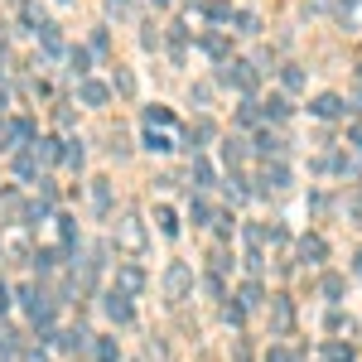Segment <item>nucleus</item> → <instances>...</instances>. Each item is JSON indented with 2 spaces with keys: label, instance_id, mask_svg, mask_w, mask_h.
Here are the masks:
<instances>
[{
  "label": "nucleus",
  "instance_id": "obj_1",
  "mask_svg": "<svg viewBox=\"0 0 362 362\" xmlns=\"http://www.w3.org/2000/svg\"><path fill=\"white\" fill-rule=\"evenodd\" d=\"M19 304H24V314H29V324H34V329H49V324H54L58 299H54L44 285H34V280H29V285H19Z\"/></svg>",
  "mask_w": 362,
  "mask_h": 362
},
{
  "label": "nucleus",
  "instance_id": "obj_2",
  "mask_svg": "<svg viewBox=\"0 0 362 362\" xmlns=\"http://www.w3.org/2000/svg\"><path fill=\"white\" fill-rule=\"evenodd\" d=\"M217 78H222L227 88H237V92H242V97H252V92H256V83H261V73H256V68H252L247 58H227Z\"/></svg>",
  "mask_w": 362,
  "mask_h": 362
},
{
  "label": "nucleus",
  "instance_id": "obj_3",
  "mask_svg": "<svg viewBox=\"0 0 362 362\" xmlns=\"http://www.w3.org/2000/svg\"><path fill=\"white\" fill-rule=\"evenodd\" d=\"M145 242H150V237H145V222H140L135 213H126V217H116V247H121V252H131V256H140V252H145Z\"/></svg>",
  "mask_w": 362,
  "mask_h": 362
},
{
  "label": "nucleus",
  "instance_id": "obj_4",
  "mask_svg": "<svg viewBox=\"0 0 362 362\" xmlns=\"http://www.w3.org/2000/svg\"><path fill=\"white\" fill-rule=\"evenodd\" d=\"M188 285H193V271H188V261H170V271H165V295L179 304L183 295H188Z\"/></svg>",
  "mask_w": 362,
  "mask_h": 362
},
{
  "label": "nucleus",
  "instance_id": "obj_5",
  "mask_svg": "<svg viewBox=\"0 0 362 362\" xmlns=\"http://www.w3.org/2000/svg\"><path fill=\"white\" fill-rule=\"evenodd\" d=\"M116 290H121L126 299H135V295L145 290V271H140L135 261H121V266H116Z\"/></svg>",
  "mask_w": 362,
  "mask_h": 362
},
{
  "label": "nucleus",
  "instance_id": "obj_6",
  "mask_svg": "<svg viewBox=\"0 0 362 362\" xmlns=\"http://www.w3.org/2000/svg\"><path fill=\"white\" fill-rule=\"evenodd\" d=\"M290 329H295V304H290L285 295H271V334L285 338Z\"/></svg>",
  "mask_w": 362,
  "mask_h": 362
},
{
  "label": "nucleus",
  "instance_id": "obj_7",
  "mask_svg": "<svg viewBox=\"0 0 362 362\" xmlns=\"http://www.w3.org/2000/svg\"><path fill=\"white\" fill-rule=\"evenodd\" d=\"M101 314H106L111 324H131V319H135V309H131V299H126L121 290H111V295H101Z\"/></svg>",
  "mask_w": 362,
  "mask_h": 362
},
{
  "label": "nucleus",
  "instance_id": "obj_8",
  "mask_svg": "<svg viewBox=\"0 0 362 362\" xmlns=\"http://www.w3.org/2000/svg\"><path fill=\"white\" fill-rule=\"evenodd\" d=\"M29 155L39 160V170H44V165H58V160H63V140H54V135H39V140L29 145Z\"/></svg>",
  "mask_w": 362,
  "mask_h": 362
},
{
  "label": "nucleus",
  "instance_id": "obj_9",
  "mask_svg": "<svg viewBox=\"0 0 362 362\" xmlns=\"http://www.w3.org/2000/svg\"><path fill=\"white\" fill-rule=\"evenodd\" d=\"M295 252H299V261H304V266H319V261L329 256V242H324V237H314V232H304Z\"/></svg>",
  "mask_w": 362,
  "mask_h": 362
},
{
  "label": "nucleus",
  "instance_id": "obj_10",
  "mask_svg": "<svg viewBox=\"0 0 362 362\" xmlns=\"http://www.w3.org/2000/svg\"><path fill=\"white\" fill-rule=\"evenodd\" d=\"M78 101H83V106H106V101H111V88L97 83V78H83V83H78Z\"/></svg>",
  "mask_w": 362,
  "mask_h": 362
},
{
  "label": "nucleus",
  "instance_id": "obj_11",
  "mask_svg": "<svg viewBox=\"0 0 362 362\" xmlns=\"http://www.w3.org/2000/svg\"><path fill=\"white\" fill-rule=\"evenodd\" d=\"M213 135H217V131H213V121H208V116L188 121V131H183V140H188V150H193V155H198V150H203V145H208Z\"/></svg>",
  "mask_w": 362,
  "mask_h": 362
},
{
  "label": "nucleus",
  "instance_id": "obj_12",
  "mask_svg": "<svg viewBox=\"0 0 362 362\" xmlns=\"http://www.w3.org/2000/svg\"><path fill=\"white\" fill-rule=\"evenodd\" d=\"M5 126H10V150H15V145H34V140H39V131H34V121H29V116H15V121H5Z\"/></svg>",
  "mask_w": 362,
  "mask_h": 362
},
{
  "label": "nucleus",
  "instance_id": "obj_13",
  "mask_svg": "<svg viewBox=\"0 0 362 362\" xmlns=\"http://www.w3.org/2000/svg\"><path fill=\"white\" fill-rule=\"evenodd\" d=\"M348 106H343V97L338 92H324V97H314V116H324V121H338Z\"/></svg>",
  "mask_w": 362,
  "mask_h": 362
},
{
  "label": "nucleus",
  "instance_id": "obj_14",
  "mask_svg": "<svg viewBox=\"0 0 362 362\" xmlns=\"http://www.w3.org/2000/svg\"><path fill=\"white\" fill-rule=\"evenodd\" d=\"M34 34H39L44 54H68V49H63V29H58V24H49V19H44V24H39Z\"/></svg>",
  "mask_w": 362,
  "mask_h": 362
},
{
  "label": "nucleus",
  "instance_id": "obj_15",
  "mask_svg": "<svg viewBox=\"0 0 362 362\" xmlns=\"http://www.w3.org/2000/svg\"><path fill=\"white\" fill-rule=\"evenodd\" d=\"M290 183V170H285V160H266V170H261V188H285Z\"/></svg>",
  "mask_w": 362,
  "mask_h": 362
},
{
  "label": "nucleus",
  "instance_id": "obj_16",
  "mask_svg": "<svg viewBox=\"0 0 362 362\" xmlns=\"http://www.w3.org/2000/svg\"><path fill=\"white\" fill-rule=\"evenodd\" d=\"M145 150L165 155V150H174V135H170V131H160V126H145Z\"/></svg>",
  "mask_w": 362,
  "mask_h": 362
},
{
  "label": "nucleus",
  "instance_id": "obj_17",
  "mask_svg": "<svg viewBox=\"0 0 362 362\" xmlns=\"http://www.w3.org/2000/svg\"><path fill=\"white\" fill-rule=\"evenodd\" d=\"M237 304H242V309H261V304H266V290H261L256 280H247V285L237 290Z\"/></svg>",
  "mask_w": 362,
  "mask_h": 362
},
{
  "label": "nucleus",
  "instance_id": "obj_18",
  "mask_svg": "<svg viewBox=\"0 0 362 362\" xmlns=\"http://www.w3.org/2000/svg\"><path fill=\"white\" fill-rule=\"evenodd\" d=\"M92 208L106 217L111 213V179H92Z\"/></svg>",
  "mask_w": 362,
  "mask_h": 362
},
{
  "label": "nucleus",
  "instance_id": "obj_19",
  "mask_svg": "<svg viewBox=\"0 0 362 362\" xmlns=\"http://www.w3.org/2000/svg\"><path fill=\"white\" fill-rule=\"evenodd\" d=\"M188 183H193V188H208V183H213V165H208L203 155H193V165H188Z\"/></svg>",
  "mask_w": 362,
  "mask_h": 362
},
{
  "label": "nucleus",
  "instance_id": "obj_20",
  "mask_svg": "<svg viewBox=\"0 0 362 362\" xmlns=\"http://www.w3.org/2000/svg\"><path fill=\"white\" fill-rule=\"evenodd\" d=\"M83 343H88V334H83V329H68V334H54V348H58V353H78Z\"/></svg>",
  "mask_w": 362,
  "mask_h": 362
},
{
  "label": "nucleus",
  "instance_id": "obj_21",
  "mask_svg": "<svg viewBox=\"0 0 362 362\" xmlns=\"http://www.w3.org/2000/svg\"><path fill=\"white\" fill-rule=\"evenodd\" d=\"M203 15H208L213 24H232V15H237V10H232L227 0H203Z\"/></svg>",
  "mask_w": 362,
  "mask_h": 362
},
{
  "label": "nucleus",
  "instance_id": "obj_22",
  "mask_svg": "<svg viewBox=\"0 0 362 362\" xmlns=\"http://www.w3.org/2000/svg\"><path fill=\"white\" fill-rule=\"evenodd\" d=\"M222 160H227V170H242V160H247V140L232 135V140L222 145Z\"/></svg>",
  "mask_w": 362,
  "mask_h": 362
},
{
  "label": "nucleus",
  "instance_id": "obj_23",
  "mask_svg": "<svg viewBox=\"0 0 362 362\" xmlns=\"http://www.w3.org/2000/svg\"><path fill=\"white\" fill-rule=\"evenodd\" d=\"M280 83H285V92H304V68L299 63H285L280 68Z\"/></svg>",
  "mask_w": 362,
  "mask_h": 362
},
{
  "label": "nucleus",
  "instance_id": "obj_24",
  "mask_svg": "<svg viewBox=\"0 0 362 362\" xmlns=\"http://www.w3.org/2000/svg\"><path fill=\"white\" fill-rule=\"evenodd\" d=\"M83 160H88L83 140H63V165H68V170H83Z\"/></svg>",
  "mask_w": 362,
  "mask_h": 362
},
{
  "label": "nucleus",
  "instance_id": "obj_25",
  "mask_svg": "<svg viewBox=\"0 0 362 362\" xmlns=\"http://www.w3.org/2000/svg\"><path fill=\"white\" fill-rule=\"evenodd\" d=\"M155 222H160V232H165V237H179V217H174V208H165V203H160V208H155Z\"/></svg>",
  "mask_w": 362,
  "mask_h": 362
},
{
  "label": "nucleus",
  "instance_id": "obj_26",
  "mask_svg": "<svg viewBox=\"0 0 362 362\" xmlns=\"http://www.w3.org/2000/svg\"><path fill=\"white\" fill-rule=\"evenodd\" d=\"M88 63H92L88 49H68V68H73V78H78V83L88 78Z\"/></svg>",
  "mask_w": 362,
  "mask_h": 362
},
{
  "label": "nucleus",
  "instance_id": "obj_27",
  "mask_svg": "<svg viewBox=\"0 0 362 362\" xmlns=\"http://www.w3.org/2000/svg\"><path fill=\"white\" fill-rule=\"evenodd\" d=\"M232 24H237V34H261V19H256L252 10H237V15H232Z\"/></svg>",
  "mask_w": 362,
  "mask_h": 362
},
{
  "label": "nucleus",
  "instance_id": "obj_28",
  "mask_svg": "<svg viewBox=\"0 0 362 362\" xmlns=\"http://www.w3.org/2000/svg\"><path fill=\"white\" fill-rule=\"evenodd\" d=\"M145 126H160V131H170V126H174V111H170V106H150V111H145Z\"/></svg>",
  "mask_w": 362,
  "mask_h": 362
},
{
  "label": "nucleus",
  "instance_id": "obj_29",
  "mask_svg": "<svg viewBox=\"0 0 362 362\" xmlns=\"http://www.w3.org/2000/svg\"><path fill=\"white\" fill-rule=\"evenodd\" d=\"M237 121H242V126H256V121H261V101H252V97H247V101L237 106Z\"/></svg>",
  "mask_w": 362,
  "mask_h": 362
},
{
  "label": "nucleus",
  "instance_id": "obj_30",
  "mask_svg": "<svg viewBox=\"0 0 362 362\" xmlns=\"http://www.w3.org/2000/svg\"><path fill=\"white\" fill-rule=\"evenodd\" d=\"M15 174H19V179H39V160H34V155L24 150V155L15 160Z\"/></svg>",
  "mask_w": 362,
  "mask_h": 362
},
{
  "label": "nucleus",
  "instance_id": "obj_31",
  "mask_svg": "<svg viewBox=\"0 0 362 362\" xmlns=\"http://www.w3.org/2000/svg\"><path fill=\"white\" fill-rule=\"evenodd\" d=\"M188 222H193V227H203V222H213V208H208L203 198H193V203H188Z\"/></svg>",
  "mask_w": 362,
  "mask_h": 362
},
{
  "label": "nucleus",
  "instance_id": "obj_32",
  "mask_svg": "<svg viewBox=\"0 0 362 362\" xmlns=\"http://www.w3.org/2000/svg\"><path fill=\"white\" fill-rule=\"evenodd\" d=\"M256 150H261V155H266V160H271V155H275V160H280V150H285V145H280V140H275L271 131H261V135H256Z\"/></svg>",
  "mask_w": 362,
  "mask_h": 362
},
{
  "label": "nucleus",
  "instance_id": "obj_33",
  "mask_svg": "<svg viewBox=\"0 0 362 362\" xmlns=\"http://www.w3.org/2000/svg\"><path fill=\"white\" fill-rule=\"evenodd\" d=\"M97 362H121V348H116V338H97Z\"/></svg>",
  "mask_w": 362,
  "mask_h": 362
},
{
  "label": "nucleus",
  "instance_id": "obj_34",
  "mask_svg": "<svg viewBox=\"0 0 362 362\" xmlns=\"http://www.w3.org/2000/svg\"><path fill=\"white\" fill-rule=\"evenodd\" d=\"M203 49H208L213 58H222V63H227V39H222V34H203Z\"/></svg>",
  "mask_w": 362,
  "mask_h": 362
},
{
  "label": "nucleus",
  "instance_id": "obj_35",
  "mask_svg": "<svg viewBox=\"0 0 362 362\" xmlns=\"http://www.w3.org/2000/svg\"><path fill=\"white\" fill-rule=\"evenodd\" d=\"M0 353H5V358H15V353H19V334H15V329H5V324H0Z\"/></svg>",
  "mask_w": 362,
  "mask_h": 362
},
{
  "label": "nucleus",
  "instance_id": "obj_36",
  "mask_svg": "<svg viewBox=\"0 0 362 362\" xmlns=\"http://www.w3.org/2000/svg\"><path fill=\"white\" fill-rule=\"evenodd\" d=\"M261 111L275 116V121H285V116H290V101H285V97H271V101H261Z\"/></svg>",
  "mask_w": 362,
  "mask_h": 362
},
{
  "label": "nucleus",
  "instance_id": "obj_37",
  "mask_svg": "<svg viewBox=\"0 0 362 362\" xmlns=\"http://www.w3.org/2000/svg\"><path fill=\"white\" fill-rule=\"evenodd\" d=\"M116 92H121V97H131V92H135V78H131V68H116Z\"/></svg>",
  "mask_w": 362,
  "mask_h": 362
},
{
  "label": "nucleus",
  "instance_id": "obj_38",
  "mask_svg": "<svg viewBox=\"0 0 362 362\" xmlns=\"http://www.w3.org/2000/svg\"><path fill=\"white\" fill-rule=\"evenodd\" d=\"M329 362H353V348L348 343H329Z\"/></svg>",
  "mask_w": 362,
  "mask_h": 362
},
{
  "label": "nucleus",
  "instance_id": "obj_39",
  "mask_svg": "<svg viewBox=\"0 0 362 362\" xmlns=\"http://www.w3.org/2000/svg\"><path fill=\"white\" fill-rule=\"evenodd\" d=\"M324 295L338 299V295H343V275H324Z\"/></svg>",
  "mask_w": 362,
  "mask_h": 362
},
{
  "label": "nucleus",
  "instance_id": "obj_40",
  "mask_svg": "<svg viewBox=\"0 0 362 362\" xmlns=\"http://www.w3.org/2000/svg\"><path fill=\"white\" fill-rule=\"evenodd\" d=\"M213 227L227 237V232H232V213H213Z\"/></svg>",
  "mask_w": 362,
  "mask_h": 362
},
{
  "label": "nucleus",
  "instance_id": "obj_41",
  "mask_svg": "<svg viewBox=\"0 0 362 362\" xmlns=\"http://www.w3.org/2000/svg\"><path fill=\"white\" fill-rule=\"evenodd\" d=\"M222 319H227V324H242V319H247V309H242V304H227V309H222Z\"/></svg>",
  "mask_w": 362,
  "mask_h": 362
},
{
  "label": "nucleus",
  "instance_id": "obj_42",
  "mask_svg": "<svg viewBox=\"0 0 362 362\" xmlns=\"http://www.w3.org/2000/svg\"><path fill=\"white\" fill-rule=\"evenodd\" d=\"M348 145L362 155V121H353V126H348Z\"/></svg>",
  "mask_w": 362,
  "mask_h": 362
},
{
  "label": "nucleus",
  "instance_id": "obj_43",
  "mask_svg": "<svg viewBox=\"0 0 362 362\" xmlns=\"http://www.w3.org/2000/svg\"><path fill=\"white\" fill-rule=\"evenodd\" d=\"M106 10L111 15H131V0H106Z\"/></svg>",
  "mask_w": 362,
  "mask_h": 362
},
{
  "label": "nucleus",
  "instance_id": "obj_44",
  "mask_svg": "<svg viewBox=\"0 0 362 362\" xmlns=\"http://www.w3.org/2000/svg\"><path fill=\"white\" fill-rule=\"evenodd\" d=\"M266 362H295V353H285V348H271V353H266Z\"/></svg>",
  "mask_w": 362,
  "mask_h": 362
},
{
  "label": "nucleus",
  "instance_id": "obj_45",
  "mask_svg": "<svg viewBox=\"0 0 362 362\" xmlns=\"http://www.w3.org/2000/svg\"><path fill=\"white\" fill-rule=\"evenodd\" d=\"M10 309V290H5V280H0V314Z\"/></svg>",
  "mask_w": 362,
  "mask_h": 362
},
{
  "label": "nucleus",
  "instance_id": "obj_46",
  "mask_svg": "<svg viewBox=\"0 0 362 362\" xmlns=\"http://www.w3.org/2000/svg\"><path fill=\"white\" fill-rule=\"evenodd\" d=\"M353 275H362V252H358V256H353Z\"/></svg>",
  "mask_w": 362,
  "mask_h": 362
},
{
  "label": "nucleus",
  "instance_id": "obj_47",
  "mask_svg": "<svg viewBox=\"0 0 362 362\" xmlns=\"http://www.w3.org/2000/svg\"><path fill=\"white\" fill-rule=\"evenodd\" d=\"M343 5H358V0H343Z\"/></svg>",
  "mask_w": 362,
  "mask_h": 362
},
{
  "label": "nucleus",
  "instance_id": "obj_48",
  "mask_svg": "<svg viewBox=\"0 0 362 362\" xmlns=\"http://www.w3.org/2000/svg\"><path fill=\"white\" fill-rule=\"evenodd\" d=\"M155 5H170V0H155Z\"/></svg>",
  "mask_w": 362,
  "mask_h": 362
},
{
  "label": "nucleus",
  "instance_id": "obj_49",
  "mask_svg": "<svg viewBox=\"0 0 362 362\" xmlns=\"http://www.w3.org/2000/svg\"><path fill=\"white\" fill-rule=\"evenodd\" d=\"M0 49H5V39H0Z\"/></svg>",
  "mask_w": 362,
  "mask_h": 362
}]
</instances>
